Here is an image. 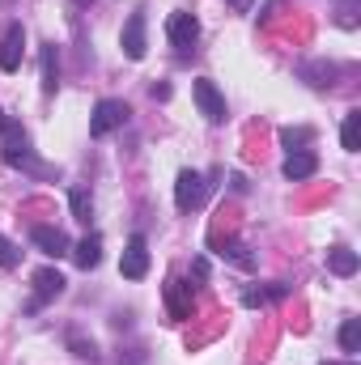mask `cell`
Listing matches in <instances>:
<instances>
[{
    "instance_id": "obj_1",
    "label": "cell",
    "mask_w": 361,
    "mask_h": 365,
    "mask_svg": "<svg viewBox=\"0 0 361 365\" xmlns=\"http://www.w3.org/2000/svg\"><path fill=\"white\" fill-rule=\"evenodd\" d=\"M123 119H128V106L115 98H102L90 115V136H111L115 128H123Z\"/></svg>"
},
{
    "instance_id": "obj_2",
    "label": "cell",
    "mask_w": 361,
    "mask_h": 365,
    "mask_svg": "<svg viewBox=\"0 0 361 365\" xmlns=\"http://www.w3.org/2000/svg\"><path fill=\"white\" fill-rule=\"evenodd\" d=\"M191 98H195V106H200V115H204L208 123H225V98H221V90H217L208 77H200V81L191 86Z\"/></svg>"
},
{
    "instance_id": "obj_3",
    "label": "cell",
    "mask_w": 361,
    "mask_h": 365,
    "mask_svg": "<svg viewBox=\"0 0 361 365\" xmlns=\"http://www.w3.org/2000/svg\"><path fill=\"white\" fill-rule=\"evenodd\" d=\"M119 272L128 276V280H141V276L149 272V242H145V234H132L128 238L123 259H119Z\"/></svg>"
},
{
    "instance_id": "obj_4",
    "label": "cell",
    "mask_w": 361,
    "mask_h": 365,
    "mask_svg": "<svg viewBox=\"0 0 361 365\" xmlns=\"http://www.w3.org/2000/svg\"><path fill=\"white\" fill-rule=\"evenodd\" d=\"M204 195H208V182H204V175L183 170L179 182H175V204H179L183 212H191V208H200V204H204Z\"/></svg>"
},
{
    "instance_id": "obj_5",
    "label": "cell",
    "mask_w": 361,
    "mask_h": 365,
    "mask_svg": "<svg viewBox=\"0 0 361 365\" xmlns=\"http://www.w3.org/2000/svg\"><path fill=\"white\" fill-rule=\"evenodd\" d=\"M21 56H26V30H21V21H13L4 30V38H0V68L4 73H17L21 68Z\"/></svg>"
},
{
    "instance_id": "obj_6",
    "label": "cell",
    "mask_w": 361,
    "mask_h": 365,
    "mask_svg": "<svg viewBox=\"0 0 361 365\" xmlns=\"http://www.w3.org/2000/svg\"><path fill=\"white\" fill-rule=\"evenodd\" d=\"M9 132V140H4V162L9 166H26V170H39V175H47L43 166H34V153H30V140H26V132L21 128H4Z\"/></svg>"
},
{
    "instance_id": "obj_7",
    "label": "cell",
    "mask_w": 361,
    "mask_h": 365,
    "mask_svg": "<svg viewBox=\"0 0 361 365\" xmlns=\"http://www.w3.org/2000/svg\"><path fill=\"white\" fill-rule=\"evenodd\" d=\"M30 238H34V247H39L43 255H51V259H60V255H68V251H73L68 234H64V230H56V225H34V230H30Z\"/></svg>"
},
{
    "instance_id": "obj_8",
    "label": "cell",
    "mask_w": 361,
    "mask_h": 365,
    "mask_svg": "<svg viewBox=\"0 0 361 365\" xmlns=\"http://www.w3.org/2000/svg\"><path fill=\"white\" fill-rule=\"evenodd\" d=\"M166 38L187 51V47H195V38H200V21L191 17V13H171V21H166Z\"/></svg>"
},
{
    "instance_id": "obj_9",
    "label": "cell",
    "mask_w": 361,
    "mask_h": 365,
    "mask_svg": "<svg viewBox=\"0 0 361 365\" xmlns=\"http://www.w3.org/2000/svg\"><path fill=\"white\" fill-rule=\"evenodd\" d=\"M64 284H68V280L56 272V268H39V272H34V302H30V310H39L43 302H56V297L64 293Z\"/></svg>"
},
{
    "instance_id": "obj_10",
    "label": "cell",
    "mask_w": 361,
    "mask_h": 365,
    "mask_svg": "<svg viewBox=\"0 0 361 365\" xmlns=\"http://www.w3.org/2000/svg\"><path fill=\"white\" fill-rule=\"evenodd\" d=\"M119 43H123V56H128V60H145V47H149V43H145V13H132V17H128Z\"/></svg>"
},
{
    "instance_id": "obj_11",
    "label": "cell",
    "mask_w": 361,
    "mask_h": 365,
    "mask_svg": "<svg viewBox=\"0 0 361 365\" xmlns=\"http://www.w3.org/2000/svg\"><path fill=\"white\" fill-rule=\"evenodd\" d=\"M280 170H285V179H289V182H306L315 170H319V158H315L310 149H302V153H289Z\"/></svg>"
},
{
    "instance_id": "obj_12",
    "label": "cell",
    "mask_w": 361,
    "mask_h": 365,
    "mask_svg": "<svg viewBox=\"0 0 361 365\" xmlns=\"http://www.w3.org/2000/svg\"><path fill=\"white\" fill-rule=\"evenodd\" d=\"M166 306H171V319H191V284L171 280L166 284Z\"/></svg>"
},
{
    "instance_id": "obj_13",
    "label": "cell",
    "mask_w": 361,
    "mask_h": 365,
    "mask_svg": "<svg viewBox=\"0 0 361 365\" xmlns=\"http://www.w3.org/2000/svg\"><path fill=\"white\" fill-rule=\"evenodd\" d=\"M68 255L77 259V268H86V272H90V268H98V259H102V238H98V234L81 238V242H77Z\"/></svg>"
},
{
    "instance_id": "obj_14",
    "label": "cell",
    "mask_w": 361,
    "mask_h": 365,
    "mask_svg": "<svg viewBox=\"0 0 361 365\" xmlns=\"http://www.w3.org/2000/svg\"><path fill=\"white\" fill-rule=\"evenodd\" d=\"M357 264H361L357 251H349V247H332V251H327V268H332L336 276H353Z\"/></svg>"
},
{
    "instance_id": "obj_15",
    "label": "cell",
    "mask_w": 361,
    "mask_h": 365,
    "mask_svg": "<svg viewBox=\"0 0 361 365\" xmlns=\"http://www.w3.org/2000/svg\"><path fill=\"white\" fill-rule=\"evenodd\" d=\"M340 349H345L349 361L361 353V319H345V327H340Z\"/></svg>"
},
{
    "instance_id": "obj_16",
    "label": "cell",
    "mask_w": 361,
    "mask_h": 365,
    "mask_svg": "<svg viewBox=\"0 0 361 365\" xmlns=\"http://www.w3.org/2000/svg\"><path fill=\"white\" fill-rule=\"evenodd\" d=\"M340 145H345L349 153H357V149H361V110H349V115H345V128H340Z\"/></svg>"
},
{
    "instance_id": "obj_17",
    "label": "cell",
    "mask_w": 361,
    "mask_h": 365,
    "mask_svg": "<svg viewBox=\"0 0 361 365\" xmlns=\"http://www.w3.org/2000/svg\"><path fill=\"white\" fill-rule=\"evenodd\" d=\"M68 208H73V217H77L81 225H90L93 200H90V191H86V187H73V191H68Z\"/></svg>"
},
{
    "instance_id": "obj_18",
    "label": "cell",
    "mask_w": 361,
    "mask_h": 365,
    "mask_svg": "<svg viewBox=\"0 0 361 365\" xmlns=\"http://www.w3.org/2000/svg\"><path fill=\"white\" fill-rule=\"evenodd\" d=\"M56 86H60V64H56V43H47L43 47V90L56 93Z\"/></svg>"
},
{
    "instance_id": "obj_19",
    "label": "cell",
    "mask_w": 361,
    "mask_h": 365,
    "mask_svg": "<svg viewBox=\"0 0 361 365\" xmlns=\"http://www.w3.org/2000/svg\"><path fill=\"white\" fill-rule=\"evenodd\" d=\"M280 145H285L289 153H302V149L310 145V128H285V132H280Z\"/></svg>"
},
{
    "instance_id": "obj_20",
    "label": "cell",
    "mask_w": 361,
    "mask_h": 365,
    "mask_svg": "<svg viewBox=\"0 0 361 365\" xmlns=\"http://www.w3.org/2000/svg\"><path fill=\"white\" fill-rule=\"evenodd\" d=\"M68 349H73V353H77L81 361H98V349H93V344H86V340H81L77 331H68Z\"/></svg>"
},
{
    "instance_id": "obj_21",
    "label": "cell",
    "mask_w": 361,
    "mask_h": 365,
    "mask_svg": "<svg viewBox=\"0 0 361 365\" xmlns=\"http://www.w3.org/2000/svg\"><path fill=\"white\" fill-rule=\"evenodd\" d=\"M17 264H21V251L0 234V268H17Z\"/></svg>"
},
{
    "instance_id": "obj_22",
    "label": "cell",
    "mask_w": 361,
    "mask_h": 365,
    "mask_svg": "<svg viewBox=\"0 0 361 365\" xmlns=\"http://www.w3.org/2000/svg\"><path fill=\"white\" fill-rule=\"evenodd\" d=\"M230 4H234V9H238V13H247V9H251V4H255V0H230Z\"/></svg>"
},
{
    "instance_id": "obj_23",
    "label": "cell",
    "mask_w": 361,
    "mask_h": 365,
    "mask_svg": "<svg viewBox=\"0 0 361 365\" xmlns=\"http://www.w3.org/2000/svg\"><path fill=\"white\" fill-rule=\"evenodd\" d=\"M4 128H9V119H4V110H0V132H4Z\"/></svg>"
},
{
    "instance_id": "obj_24",
    "label": "cell",
    "mask_w": 361,
    "mask_h": 365,
    "mask_svg": "<svg viewBox=\"0 0 361 365\" xmlns=\"http://www.w3.org/2000/svg\"><path fill=\"white\" fill-rule=\"evenodd\" d=\"M323 365H336V361H323ZM349 365H353V361H349Z\"/></svg>"
}]
</instances>
